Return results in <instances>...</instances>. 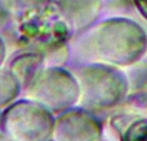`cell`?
I'll use <instances>...</instances> for the list:
<instances>
[{"instance_id":"8","label":"cell","mask_w":147,"mask_h":141,"mask_svg":"<svg viewBox=\"0 0 147 141\" xmlns=\"http://www.w3.org/2000/svg\"><path fill=\"white\" fill-rule=\"evenodd\" d=\"M53 4L72 33L93 25L102 7V0H53Z\"/></svg>"},{"instance_id":"6","label":"cell","mask_w":147,"mask_h":141,"mask_svg":"<svg viewBox=\"0 0 147 141\" xmlns=\"http://www.w3.org/2000/svg\"><path fill=\"white\" fill-rule=\"evenodd\" d=\"M101 140H103V124L93 111L78 105L56 115L52 141Z\"/></svg>"},{"instance_id":"11","label":"cell","mask_w":147,"mask_h":141,"mask_svg":"<svg viewBox=\"0 0 147 141\" xmlns=\"http://www.w3.org/2000/svg\"><path fill=\"white\" fill-rule=\"evenodd\" d=\"M124 105H127L129 110L147 117V80L140 88L130 92Z\"/></svg>"},{"instance_id":"15","label":"cell","mask_w":147,"mask_h":141,"mask_svg":"<svg viewBox=\"0 0 147 141\" xmlns=\"http://www.w3.org/2000/svg\"><path fill=\"white\" fill-rule=\"evenodd\" d=\"M0 141H12V140H10L9 137H8L7 135L1 131V129H0Z\"/></svg>"},{"instance_id":"7","label":"cell","mask_w":147,"mask_h":141,"mask_svg":"<svg viewBox=\"0 0 147 141\" xmlns=\"http://www.w3.org/2000/svg\"><path fill=\"white\" fill-rule=\"evenodd\" d=\"M4 66H7L17 77L22 85V92L25 95L31 88V85L36 82L41 71L45 69L47 62L41 52L23 49V51L16 52L9 58H7Z\"/></svg>"},{"instance_id":"17","label":"cell","mask_w":147,"mask_h":141,"mask_svg":"<svg viewBox=\"0 0 147 141\" xmlns=\"http://www.w3.org/2000/svg\"><path fill=\"white\" fill-rule=\"evenodd\" d=\"M101 141H105V140H101Z\"/></svg>"},{"instance_id":"1","label":"cell","mask_w":147,"mask_h":141,"mask_svg":"<svg viewBox=\"0 0 147 141\" xmlns=\"http://www.w3.org/2000/svg\"><path fill=\"white\" fill-rule=\"evenodd\" d=\"M75 52L81 64L99 62L125 69L146 56L147 34L130 18H107L83 34Z\"/></svg>"},{"instance_id":"10","label":"cell","mask_w":147,"mask_h":141,"mask_svg":"<svg viewBox=\"0 0 147 141\" xmlns=\"http://www.w3.org/2000/svg\"><path fill=\"white\" fill-rule=\"evenodd\" d=\"M22 85L7 66L0 67V109L7 108L21 97Z\"/></svg>"},{"instance_id":"2","label":"cell","mask_w":147,"mask_h":141,"mask_svg":"<svg viewBox=\"0 0 147 141\" xmlns=\"http://www.w3.org/2000/svg\"><path fill=\"white\" fill-rule=\"evenodd\" d=\"M72 71L80 87L79 106L101 113L127 102L130 85L124 69L99 62H83Z\"/></svg>"},{"instance_id":"5","label":"cell","mask_w":147,"mask_h":141,"mask_svg":"<svg viewBox=\"0 0 147 141\" xmlns=\"http://www.w3.org/2000/svg\"><path fill=\"white\" fill-rule=\"evenodd\" d=\"M25 96L57 115L79 105L80 87L72 70L66 66H45Z\"/></svg>"},{"instance_id":"3","label":"cell","mask_w":147,"mask_h":141,"mask_svg":"<svg viewBox=\"0 0 147 141\" xmlns=\"http://www.w3.org/2000/svg\"><path fill=\"white\" fill-rule=\"evenodd\" d=\"M18 41L25 49L47 54L69 45L71 28L52 1L16 12Z\"/></svg>"},{"instance_id":"13","label":"cell","mask_w":147,"mask_h":141,"mask_svg":"<svg viewBox=\"0 0 147 141\" xmlns=\"http://www.w3.org/2000/svg\"><path fill=\"white\" fill-rule=\"evenodd\" d=\"M133 3H134V7L137 8L138 13L147 21V0H133Z\"/></svg>"},{"instance_id":"9","label":"cell","mask_w":147,"mask_h":141,"mask_svg":"<svg viewBox=\"0 0 147 141\" xmlns=\"http://www.w3.org/2000/svg\"><path fill=\"white\" fill-rule=\"evenodd\" d=\"M111 127L119 141H147V117L128 110L111 117Z\"/></svg>"},{"instance_id":"12","label":"cell","mask_w":147,"mask_h":141,"mask_svg":"<svg viewBox=\"0 0 147 141\" xmlns=\"http://www.w3.org/2000/svg\"><path fill=\"white\" fill-rule=\"evenodd\" d=\"M14 17V0H0V28H5Z\"/></svg>"},{"instance_id":"4","label":"cell","mask_w":147,"mask_h":141,"mask_svg":"<svg viewBox=\"0 0 147 141\" xmlns=\"http://www.w3.org/2000/svg\"><path fill=\"white\" fill-rule=\"evenodd\" d=\"M56 115L30 97L3 109L1 129L12 141H52Z\"/></svg>"},{"instance_id":"16","label":"cell","mask_w":147,"mask_h":141,"mask_svg":"<svg viewBox=\"0 0 147 141\" xmlns=\"http://www.w3.org/2000/svg\"><path fill=\"white\" fill-rule=\"evenodd\" d=\"M1 111H3V109H0V127H1Z\"/></svg>"},{"instance_id":"14","label":"cell","mask_w":147,"mask_h":141,"mask_svg":"<svg viewBox=\"0 0 147 141\" xmlns=\"http://www.w3.org/2000/svg\"><path fill=\"white\" fill-rule=\"evenodd\" d=\"M8 58V53H7V44H5L4 39L0 35V67H3L5 65V61Z\"/></svg>"}]
</instances>
